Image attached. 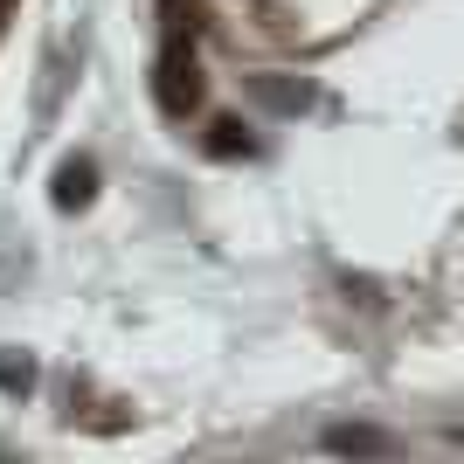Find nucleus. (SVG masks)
<instances>
[{"instance_id": "f257e3e1", "label": "nucleus", "mask_w": 464, "mask_h": 464, "mask_svg": "<svg viewBox=\"0 0 464 464\" xmlns=\"http://www.w3.org/2000/svg\"><path fill=\"white\" fill-rule=\"evenodd\" d=\"M194 28H167V49H160V70H153V97L167 118H188L201 104V70H194Z\"/></svg>"}, {"instance_id": "f03ea898", "label": "nucleus", "mask_w": 464, "mask_h": 464, "mask_svg": "<svg viewBox=\"0 0 464 464\" xmlns=\"http://www.w3.org/2000/svg\"><path fill=\"white\" fill-rule=\"evenodd\" d=\"M97 194V167L91 160H63V174H56V208H83Z\"/></svg>"}, {"instance_id": "7ed1b4c3", "label": "nucleus", "mask_w": 464, "mask_h": 464, "mask_svg": "<svg viewBox=\"0 0 464 464\" xmlns=\"http://www.w3.org/2000/svg\"><path fill=\"white\" fill-rule=\"evenodd\" d=\"M326 450H388V437L361 430V423H340V430H326Z\"/></svg>"}, {"instance_id": "20e7f679", "label": "nucleus", "mask_w": 464, "mask_h": 464, "mask_svg": "<svg viewBox=\"0 0 464 464\" xmlns=\"http://www.w3.org/2000/svg\"><path fill=\"white\" fill-rule=\"evenodd\" d=\"M215 153H250V139H243V125H236V118H222V125H215Z\"/></svg>"}, {"instance_id": "39448f33", "label": "nucleus", "mask_w": 464, "mask_h": 464, "mask_svg": "<svg viewBox=\"0 0 464 464\" xmlns=\"http://www.w3.org/2000/svg\"><path fill=\"white\" fill-rule=\"evenodd\" d=\"M28 382H35V374H28V361H21V368H14V361H0V388H28Z\"/></svg>"}, {"instance_id": "423d86ee", "label": "nucleus", "mask_w": 464, "mask_h": 464, "mask_svg": "<svg viewBox=\"0 0 464 464\" xmlns=\"http://www.w3.org/2000/svg\"><path fill=\"white\" fill-rule=\"evenodd\" d=\"M458 444H464V430H458Z\"/></svg>"}]
</instances>
